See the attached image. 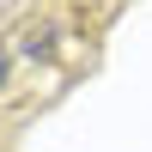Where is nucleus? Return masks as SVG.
Masks as SVG:
<instances>
[{"label":"nucleus","instance_id":"nucleus-1","mask_svg":"<svg viewBox=\"0 0 152 152\" xmlns=\"http://www.w3.org/2000/svg\"><path fill=\"white\" fill-rule=\"evenodd\" d=\"M0 79H6V55H0Z\"/></svg>","mask_w":152,"mask_h":152}]
</instances>
